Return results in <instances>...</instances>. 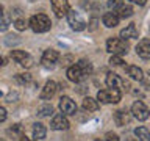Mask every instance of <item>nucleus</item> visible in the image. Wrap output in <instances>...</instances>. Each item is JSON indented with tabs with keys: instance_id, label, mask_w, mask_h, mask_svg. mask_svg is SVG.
<instances>
[{
	"instance_id": "f257e3e1",
	"label": "nucleus",
	"mask_w": 150,
	"mask_h": 141,
	"mask_svg": "<svg viewBox=\"0 0 150 141\" xmlns=\"http://www.w3.org/2000/svg\"><path fill=\"white\" fill-rule=\"evenodd\" d=\"M92 72V64L91 61L88 60H80L77 64L70 66L67 69V78L70 82H75V83H80L83 82L88 75H91Z\"/></svg>"
},
{
	"instance_id": "f03ea898",
	"label": "nucleus",
	"mask_w": 150,
	"mask_h": 141,
	"mask_svg": "<svg viewBox=\"0 0 150 141\" xmlns=\"http://www.w3.org/2000/svg\"><path fill=\"white\" fill-rule=\"evenodd\" d=\"M30 27L35 33H45L50 30L52 22L45 14H35L30 19Z\"/></svg>"
},
{
	"instance_id": "7ed1b4c3",
	"label": "nucleus",
	"mask_w": 150,
	"mask_h": 141,
	"mask_svg": "<svg viewBox=\"0 0 150 141\" xmlns=\"http://www.w3.org/2000/svg\"><path fill=\"white\" fill-rule=\"evenodd\" d=\"M106 50L112 55H125L128 52V44L122 38H110L106 41Z\"/></svg>"
},
{
	"instance_id": "20e7f679",
	"label": "nucleus",
	"mask_w": 150,
	"mask_h": 141,
	"mask_svg": "<svg viewBox=\"0 0 150 141\" xmlns=\"http://www.w3.org/2000/svg\"><path fill=\"white\" fill-rule=\"evenodd\" d=\"M97 99L103 103H117L122 99V91L117 88H108L97 93Z\"/></svg>"
},
{
	"instance_id": "39448f33",
	"label": "nucleus",
	"mask_w": 150,
	"mask_h": 141,
	"mask_svg": "<svg viewBox=\"0 0 150 141\" xmlns=\"http://www.w3.org/2000/svg\"><path fill=\"white\" fill-rule=\"evenodd\" d=\"M67 21H69V25L72 27V30H75V31H81L86 28V21H84L81 17V14L77 13L75 9H69Z\"/></svg>"
},
{
	"instance_id": "423d86ee",
	"label": "nucleus",
	"mask_w": 150,
	"mask_h": 141,
	"mask_svg": "<svg viewBox=\"0 0 150 141\" xmlns=\"http://www.w3.org/2000/svg\"><path fill=\"white\" fill-rule=\"evenodd\" d=\"M106 85H108V88H117V89H122V91H128L130 89V83L128 82H125L122 77H119L117 74H112L110 72L106 75Z\"/></svg>"
},
{
	"instance_id": "0eeeda50",
	"label": "nucleus",
	"mask_w": 150,
	"mask_h": 141,
	"mask_svg": "<svg viewBox=\"0 0 150 141\" xmlns=\"http://www.w3.org/2000/svg\"><path fill=\"white\" fill-rule=\"evenodd\" d=\"M11 58L21 66H23V68H31L33 63H35V61H33V56L30 53H27V52H23V50H11Z\"/></svg>"
},
{
	"instance_id": "6e6552de",
	"label": "nucleus",
	"mask_w": 150,
	"mask_h": 141,
	"mask_svg": "<svg viewBox=\"0 0 150 141\" xmlns=\"http://www.w3.org/2000/svg\"><path fill=\"white\" fill-rule=\"evenodd\" d=\"M131 113H133V116L138 121H145L150 116V110L147 108V105L141 100H136L133 105H131Z\"/></svg>"
},
{
	"instance_id": "1a4fd4ad",
	"label": "nucleus",
	"mask_w": 150,
	"mask_h": 141,
	"mask_svg": "<svg viewBox=\"0 0 150 141\" xmlns=\"http://www.w3.org/2000/svg\"><path fill=\"white\" fill-rule=\"evenodd\" d=\"M50 129L52 130H67L69 129V121H67V118H66V115H63V113L55 115L50 121Z\"/></svg>"
},
{
	"instance_id": "9d476101",
	"label": "nucleus",
	"mask_w": 150,
	"mask_h": 141,
	"mask_svg": "<svg viewBox=\"0 0 150 141\" xmlns=\"http://www.w3.org/2000/svg\"><path fill=\"white\" fill-rule=\"evenodd\" d=\"M53 13L56 14V17H64L69 13V0H50Z\"/></svg>"
},
{
	"instance_id": "9b49d317",
	"label": "nucleus",
	"mask_w": 150,
	"mask_h": 141,
	"mask_svg": "<svg viewBox=\"0 0 150 141\" xmlns=\"http://www.w3.org/2000/svg\"><path fill=\"white\" fill-rule=\"evenodd\" d=\"M59 110L63 115H75L77 113V105H75V102L70 97L63 96L59 99Z\"/></svg>"
},
{
	"instance_id": "f8f14e48",
	"label": "nucleus",
	"mask_w": 150,
	"mask_h": 141,
	"mask_svg": "<svg viewBox=\"0 0 150 141\" xmlns=\"http://www.w3.org/2000/svg\"><path fill=\"white\" fill-rule=\"evenodd\" d=\"M136 53L144 60H150V39H141L136 46Z\"/></svg>"
},
{
	"instance_id": "ddd939ff",
	"label": "nucleus",
	"mask_w": 150,
	"mask_h": 141,
	"mask_svg": "<svg viewBox=\"0 0 150 141\" xmlns=\"http://www.w3.org/2000/svg\"><path fill=\"white\" fill-rule=\"evenodd\" d=\"M55 93H56V83L50 80V82H47L45 86L42 88L39 97L42 99V100H49V99H52V97L55 96Z\"/></svg>"
},
{
	"instance_id": "4468645a",
	"label": "nucleus",
	"mask_w": 150,
	"mask_h": 141,
	"mask_svg": "<svg viewBox=\"0 0 150 141\" xmlns=\"http://www.w3.org/2000/svg\"><path fill=\"white\" fill-rule=\"evenodd\" d=\"M58 58H59V53L56 50H53V49H49V50H45L44 52V55H42V63H44V66H53L56 61H58Z\"/></svg>"
},
{
	"instance_id": "2eb2a0df",
	"label": "nucleus",
	"mask_w": 150,
	"mask_h": 141,
	"mask_svg": "<svg viewBox=\"0 0 150 141\" xmlns=\"http://www.w3.org/2000/svg\"><path fill=\"white\" fill-rule=\"evenodd\" d=\"M119 16H117V13H105L103 14V17H102V21H103V25L108 27V28H114L119 25Z\"/></svg>"
},
{
	"instance_id": "dca6fc26",
	"label": "nucleus",
	"mask_w": 150,
	"mask_h": 141,
	"mask_svg": "<svg viewBox=\"0 0 150 141\" xmlns=\"http://www.w3.org/2000/svg\"><path fill=\"white\" fill-rule=\"evenodd\" d=\"M139 31H138V27L134 25V24H130V25H127L124 30H120V38L122 39H134V38H138Z\"/></svg>"
},
{
	"instance_id": "f3484780",
	"label": "nucleus",
	"mask_w": 150,
	"mask_h": 141,
	"mask_svg": "<svg viewBox=\"0 0 150 141\" xmlns=\"http://www.w3.org/2000/svg\"><path fill=\"white\" fill-rule=\"evenodd\" d=\"M125 72H127V75H130L133 80H138V82H142L144 80V72H142L141 68H138V66H127Z\"/></svg>"
},
{
	"instance_id": "a211bd4d",
	"label": "nucleus",
	"mask_w": 150,
	"mask_h": 141,
	"mask_svg": "<svg viewBox=\"0 0 150 141\" xmlns=\"http://www.w3.org/2000/svg\"><path fill=\"white\" fill-rule=\"evenodd\" d=\"M114 122H116V125L124 127L125 124H128V122H130V115L125 110H117L114 113Z\"/></svg>"
},
{
	"instance_id": "6ab92c4d",
	"label": "nucleus",
	"mask_w": 150,
	"mask_h": 141,
	"mask_svg": "<svg viewBox=\"0 0 150 141\" xmlns=\"http://www.w3.org/2000/svg\"><path fill=\"white\" fill-rule=\"evenodd\" d=\"M47 135V129L44 124H41V122H36V124H33V138L35 140H44Z\"/></svg>"
},
{
	"instance_id": "aec40b11",
	"label": "nucleus",
	"mask_w": 150,
	"mask_h": 141,
	"mask_svg": "<svg viewBox=\"0 0 150 141\" xmlns=\"http://www.w3.org/2000/svg\"><path fill=\"white\" fill-rule=\"evenodd\" d=\"M81 107H83V110L88 111V113L89 111H97L98 110V102L96 100V99H92V97H84Z\"/></svg>"
},
{
	"instance_id": "412c9836",
	"label": "nucleus",
	"mask_w": 150,
	"mask_h": 141,
	"mask_svg": "<svg viewBox=\"0 0 150 141\" xmlns=\"http://www.w3.org/2000/svg\"><path fill=\"white\" fill-rule=\"evenodd\" d=\"M134 135H136V138H138V141H150V132H149V129H145L142 125L136 127Z\"/></svg>"
},
{
	"instance_id": "4be33fe9",
	"label": "nucleus",
	"mask_w": 150,
	"mask_h": 141,
	"mask_svg": "<svg viewBox=\"0 0 150 141\" xmlns=\"http://www.w3.org/2000/svg\"><path fill=\"white\" fill-rule=\"evenodd\" d=\"M131 14H133V8L130 6V5H122V6L117 9V16H119L120 19H128L131 17Z\"/></svg>"
},
{
	"instance_id": "5701e85b",
	"label": "nucleus",
	"mask_w": 150,
	"mask_h": 141,
	"mask_svg": "<svg viewBox=\"0 0 150 141\" xmlns=\"http://www.w3.org/2000/svg\"><path fill=\"white\" fill-rule=\"evenodd\" d=\"M52 113H53V107H52V105H42V107L38 108L36 115L39 118H47V116H50Z\"/></svg>"
},
{
	"instance_id": "b1692460",
	"label": "nucleus",
	"mask_w": 150,
	"mask_h": 141,
	"mask_svg": "<svg viewBox=\"0 0 150 141\" xmlns=\"http://www.w3.org/2000/svg\"><path fill=\"white\" fill-rule=\"evenodd\" d=\"M9 22H11L9 16H2V19H0V31H6L9 27Z\"/></svg>"
},
{
	"instance_id": "393cba45",
	"label": "nucleus",
	"mask_w": 150,
	"mask_h": 141,
	"mask_svg": "<svg viewBox=\"0 0 150 141\" xmlns=\"http://www.w3.org/2000/svg\"><path fill=\"white\" fill-rule=\"evenodd\" d=\"M16 80L21 85H25V83H28L31 80V77H30V74H17L16 75Z\"/></svg>"
},
{
	"instance_id": "a878e982",
	"label": "nucleus",
	"mask_w": 150,
	"mask_h": 141,
	"mask_svg": "<svg viewBox=\"0 0 150 141\" xmlns=\"http://www.w3.org/2000/svg\"><path fill=\"white\" fill-rule=\"evenodd\" d=\"M122 5H124V0H108V6H110L112 11H114V9H119Z\"/></svg>"
},
{
	"instance_id": "bb28decb",
	"label": "nucleus",
	"mask_w": 150,
	"mask_h": 141,
	"mask_svg": "<svg viewBox=\"0 0 150 141\" xmlns=\"http://www.w3.org/2000/svg\"><path fill=\"white\" fill-rule=\"evenodd\" d=\"M122 58H120V55H112L111 58H110V64L111 66H122Z\"/></svg>"
},
{
	"instance_id": "cd10ccee",
	"label": "nucleus",
	"mask_w": 150,
	"mask_h": 141,
	"mask_svg": "<svg viewBox=\"0 0 150 141\" xmlns=\"http://www.w3.org/2000/svg\"><path fill=\"white\" fill-rule=\"evenodd\" d=\"M14 27H16L19 31H22V30H25V28H27V24H25L23 19H17V21L14 22Z\"/></svg>"
},
{
	"instance_id": "c85d7f7f",
	"label": "nucleus",
	"mask_w": 150,
	"mask_h": 141,
	"mask_svg": "<svg viewBox=\"0 0 150 141\" xmlns=\"http://www.w3.org/2000/svg\"><path fill=\"white\" fill-rule=\"evenodd\" d=\"M105 141H119V136H117L116 133H106Z\"/></svg>"
},
{
	"instance_id": "c756f323",
	"label": "nucleus",
	"mask_w": 150,
	"mask_h": 141,
	"mask_svg": "<svg viewBox=\"0 0 150 141\" xmlns=\"http://www.w3.org/2000/svg\"><path fill=\"white\" fill-rule=\"evenodd\" d=\"M6 110H5V108L3 107H0V122H5V121H6Z\"/></svg>"
},
{
	"instance_id": "7c9ffc66",
	"label": "nucleus",
	"mask_w": 150,
	"mask_h": 141,
	"mask_svg": "<svg viewBox=\"0 0 150 141\" xmlns=\"http://www.w3.org/2000/svg\"><path fill=\"white\" fill-rule=\"evenodd\" d=\"M131 3H136V5H139V6H142V5H145V0H130Z\"/></svg>"
},
{
	"instance_id": "2f4dec72",
	"label": "nucleus",
	"mask_w": 150,
	"mask_h": 141,
	"mask_svg": "<svg viewBox=\"0 0 150 141\" xmlns=\"http://www.w3.org/2000/svg\"><path fill=\"white\" fill-rule=\"evenodd\" d=\"M96 25H97V19H92V21H91V27H89V30H96Z\"/></svg>"
},
{
	"instance_id": "473e14b6",
	"label": "nucleus",
	"mask_w": 150,
	"mask_h": 141,
	"mask_svg": "<svg viewBox=\"0 0 150 141\" xmlns=\"http://www.w3.org/2000/svg\"><path fill=\"white\" fill-rule=\"evenodd\" d=\"M5 64H6V60H5V58H0V66H5Z\"/></svg>"
},
{
	"instance_id": "72a5a7b5",
	"label": "nucleus",
	"mask_w": 150,
	"mask_h": 141,
	"mask_svg": "<svg viewBox=\"0 0 150 141\" xmlns=\"http://www.w3.org/2000/svg\"><path fill=\"white\" fill-rule=\"evenodd\" d=\"M2 16H3V6L0 5V19H2Z\"/></svg>"
},
{
	"instance_id": "f704fd0d",
	"label": "nucleus",
	"mask_w": 150,
	"mask_h": 141,
	"mask_svg": "<svg viewBox=\"0 0 150 141\" xmlns=\"http://www.w3.org/2000/svg\"><path fill=\"white\" fill-rule=\"evenodd\" d=\"M21 141H30V140H28L27 136H22V138H21Z\"/></svg>"
},
{
	"instance_id": "c9c22d12",
	"label": "nucleus",
	"mask_w": 150,
	"mask_h": 141,
	"mask_svg": "<svg viewBox=\"0 0 150 141\" xmlns=\"http://www.w3.org/2000/svg\"><path fill=\"white\" fill-rule=\"evenodd\" d=\"M127 141H138V138H128Z\"/></svg>"
},
{
	"instance_id": "e433bc0d",
	"label": "nucleus",
	"mask_w": 150,
	"mask_h": 141,
	"mask_svg": "<svg viewBox=\"0 0 150 141\" xmlns=\"http://www.w3.org/2000/svg\"><path fill=\"white\" fill-rule=\"evenodd\" d=\"M0 141H5V140H3V138H0Z\"/></svg>"
},
{
	"instance_id": "4c0bfd02",
	"label": "nucleus",
	"mask_w": 150,
	"mask_h": 141,
	"mask_svg": "<svg viewBox=\"0 0 150 141\" xmlns=\"http://www.w3.org/2000/svg\"><path fill=\"white\" fill-rule=\"evenodd\" d=\"M97 141H100V140H97Z\"/></svg>"
}]
</instances>
